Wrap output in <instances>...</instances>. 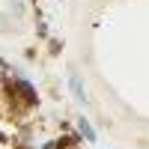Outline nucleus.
I'll return each instance as SVG.
<instances>
[{
    "mask_svg": "<svg viewBox=\"0 0 149 149\" xmlns=\"http://www.w3.org/2000/svg\"><path fill=\"white\" fill-rule=\"evenodd\" d=\"M69 84H72L74 98H78V102H86V95H84V86H81V78H78V74H72V78H69Z\"/></svg>",
    "mask_w": 149,
    "mask_h": 149,
    "instance_id": "nucleus-1",
    "label": "nucleus"
},
{
    "mask_svg": "<svg viewBox=\"0 0 149 149\" xmlns=\"http://www.w3.org/2000/svg\"><path fill=\"white\" fill-rule=\"evenodd\" d=\"M18 90H21V95H24V102H36V93H33V86H30V84H24V81H21V84H18Z\"/></svg>",
    "mask_w": 149,
    "mask_h": 149,
    "instance_id": "nucleus-2",
    "label": "nucleus"
},
{
    "mask_svg": "<svg viewBox=\"0 0 149 149\" xmlns=\"http://www.w3.org/2000/svg\"><path fill=\"white\" fill-rule=\"evenodd\" d=\"M81 131L86 134V140H93V137H95V134H93V128H90V122H86V119H81Z\"/></svg>",
    "mask_w": 149,
    "mask_h": 149,
    "instance_id": "nucleus-3",
    "label": "nucleus"
},
{
    "mask_svg": "<svg viewBox=\"0 0 149 149\" xmlns=\"http://www.w3.org/2000/svg\"><path fill=\"white\" fill-rule=\"evenodd\" d=\"M0 33H6V18L0 15Z\"/></svg>",
    "mask_w": 149,
    "mask_h": 149,
    "instance_id": "nucleus-4",
    "label": "nucleus"
}]
</instances>
